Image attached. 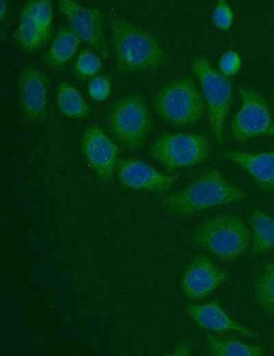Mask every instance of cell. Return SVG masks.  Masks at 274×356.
<instances>
[{"label": "cell", "mask_w": 274, "mask_h": 356, "mask_svg": "<svg viewBox=\"0 0 274 356\" xmlns=\"http://www.w3.org/2000/svg\"><path fill=\"white\" fill-rule=\"evenodd\" d=\"M209 151V142L203 134L169 132L155 138L149 152L153 160L173 171L204 162Z\"/></svg>", "instance_id": "obj_7"}, {"label": "cell", "mask_w": 274, "mask_h": 356, "mask_svg": "<svg viewBox=\"0 0 274 356\" xmlns=\"http://www.w3.org/2000/svg\"><path fill=\"white\" fill-rule=\"evenodd\" d=\"M106 125L116 142L128 149L136 150L149 135L152 121L144 101L132 95L112 103L106 115Z\"/></svg>", "instance_id": "obj_5"}, {"label": "cell", "mask_w": 274, "mask_h": 356, "mask_svg": "<svg viewBox=\"0 0 274 356\" xmlns=\"http://www.w3.org/2000/svg\"><path fill=\"white\" fill-rule=\"evenodd\" d=\"M57 105L66 117L81 119L90 113V107L80 92L71 84L61 82L57 89Z\"/></svg>", "instance_id": "obj_21"}, {"label": "cell", "mask_w": 274, "mask_h": 356, "mask_svg": "<svg viewBox=\"0 0 274 356\" xmlns=\"http://www.w3.org/2000/svg\"><path fill=\"white\" fill-rule=\"evenodd\" d=\"M80 145L88 165L103 183L112 180L118 163L119 148L97 125L88 126L84 131Z\"/></svg>", "instance_id": "obj_11"}, {"label": "cell", "mask_w": 274, "mask_h": 356, "mask_svg": "<svg viewBox=\"0 0 274 356\" xmlns=\"http://www.w3.org/2000/svg\"><path fill=\"white\" fill-rule=\"evenodd\" d=\"M74 68L81 76L89 77L99 71L101 68V61L95 52L85 49L78 54Z\"/></svg>", "instance_id": "obj_22"}, {"label": "cell", "mask_w": 274, "mask_h": 356, "mask_svg": "<svg viewBox=\"0 0 274 356\" xmlns=\"http://www.w3.org/2000/svg\"><path fill=\"white\" fill-rule=\"evenodd\" d=\"M116 173L126 188L157 192L169 190L179 176L162 174L145 162L131 158L119 160Z\"/></svg>", "instance_id": "obj_13"}, {"label": "cell", "mask_w": 274, "mask_h": 356, "mask_svg": "<svg viewBox=\"0 0 274 356\" xmlns=\"http://www.w3.org/2000/svg\"><path fill=\"white\" fill-rule=\"evenodd\" d=\"M191 66L202 88L211 129L217 142L222 144L223 126L232 102V84L205 57L192 58Z\"/></svg>", "instance_id": "obj_6"}, {"label": "cell", "mask_w": 274, "mask_h": 356, "mask_svg": "<svg viewBox=\"0 0 274 356\" xmlns=\"http://www.w3.org/2000/svg\"><path fill=\"white\" fill-rule=\"evenodd\" d=\"M8 10V3L5 0H1L0 1V18L3 20V17L5 16V13Z\"/></svg>", "instance_id": "obj_27"}, {"label": "cell", "mask_w": 274, "mask_h": 356, "mask_svg": "<svg viewBox=\"0 0 274 356\" xmlns=\"http://www.w3.org/2000/svg\"><path fill=\"white\" fill-rule=\"evenodd\" d=\"M58 5L79 38L102 57L108 58L110 53L101 12L71 0L59 1Z\"/></svg>", "instance_id": "obj_10"}, {"label": "cell", "mask_w": 274, "mask_h": 356, "mask_svg": "<svg viewBox=\"0 0 274 356\" xmlns=\"http://www.w3.org/2000/svg\"><path fill=\"white\" fill-rule=\"evenodd\" d=\"M206 342L210 355L213 356H262L266 354L265 348L262 345L248 344L234 338L211 333L206 334Z\"/></svg>", "instance_id": "obj_19"}, {"label": "cell", "mask_w": 274, "mask_h": 356, "mask_svg": "<svg viewBox=\"0 0 274 356\" xmlns=\"http://www.w3.org/2000/svg\"><path fill=\"white\" fill-rule=\"evenodd\" d=\"M185 309L190 318L204 329L216 333L234 331L248 338H258L257 334L232 320L215 301L189 304Z\"/></svg>", "instance_id": "obj_15"}, {"label": "cell", "mask_w": 274, "mask_h": 356, "mask_svg": "<svg viewBox=\"0 0 274 356\" xmlns=\"http://www.w3.org/2000/svg\"><path fill=\"white\" fill-rule=\"evenodd\" d=\"M224 155L244 168L260 190H274V147L260 153L227 151Z\"/></svg>", "instance_id": "obj_16"}, {"label": "cell", "mask_w": 274, "mask_h": 356, "mask_svg": "<svg viewBox=\"0 0 274 356\" xmlns=\"http://www.w3.org/2000/svg\"><path fill=\"white\" fill-rule=\"evenodd\" d=\"M249 222L253 233L251 254L261 255L274 250V218L260 210H253Z\"/></svg>", "instance_id": "obj_17"}, {"label": "cell", "mask_w": 274, "mask_h": 356, "mask_svg": "<svg viewBox=\"0 0 274 356\" xmlns=\"http://www.w3.org/2000/svg\"><path fill=\"white\" fill-rule=\"evenodd\" d=\"M190 353V345L183 343L177 346L171 353V355H188Z\"/></svg>", "instance_id": "obj_26"}, {"label": "cell", "mask_w": 274, "mask_h": 356, "mask_svg": "<svg viewBox=\"0 0 274 356\" xmlns=\"http://www.w3.org/2000/svg\"><path fill=\"white\" fill-rule=\"evenodd\" d=\"M110 25L116 64L121 72L153 71L164 64L165 53L151 34L116 15L110 17Z\"/></svg>", "instance_id": "obj_1"}, {"label": "cell", "mask_w": 274, "mask_h": 356, "mask_svg": "<svg viewBox=\"0 0 274 356\" xmlns=\"http://www.w3.org/2000/svg\"><path fill=\"white\" fill-rule=\"evenodd\" d=\"M227 278L226 272L205 256L195 257L184 270L181 279L183 294L190 300L202 299Z\"/></svg>", "instance_id": "obj_14"}, {"label": "cell", "mask_w": 274, "mask_h": 356, "mask_svg": "<svg viewBox=\"0 0 274 356\" xmlns=\"http://www.w3.org/2000/svg\"><path fill=\"white\" fill-rule=\"evenodd\" d=\"M153 106L162 118L175 125H190L203 116L202 95L188 77L175 79L161 88L154 97Z\"/></svg>", "instance_id": "obj_4"}, {"label": "cell", "mask_w": 274, "mask_h": 356, "mask_svg": "<svg viewBox=\"0 0 274 356\" xmlns=\"http://www.w3.org/2000/svg\"><path fill=\"white\" fill-rule=\"evenodd\" d=\"M241 66V59L236 51H228L220 59L219 68L225 76L235 75Z\"/></svg>", "instance_id": "obj_25"}, {"label": "cell", "mask_w": 274, "mask_h": 356, "mask_svg": "<svg viewBox=\"0 0 274 356\" xmlns=\"http://www.w3.org/2000/svg\"><path fill=\"white\" fill-rule=\"evenodd\" d=\"M246 195L219 171L209 170L186 189L165 196L161 202L171 215L187 218L207 208L238 201Z\"/></svg>", "instance_id": "obj_2"}, {"label": "cell", "mask_w": 274, "mask_h": 356, "mask_svg": "<svg viewBox=\"0 0 274 356\" xmlns=\"http://www.w3.org/2000/svg\"><path fill=\"white\" fill-rule=\"evenodd\" d=\"M192 241L195 246L228 262L247 250L250 236L247 225L238 216L224 214L206 220L195 232Z\"/></svg>", "instance_id": "obj_3"}, {"label": "cell", "mask_w": 274, "mask_h": 356, "mask_svg": "<svg viewBox=\"0 0 274 356\" xmlns=\"http://www.w3.org/2000/svg\"><path fill=\"white\" fill-rule=\"evenodd\" d=\"M88 92L90 98L96 101L106 100L111 92V83L105 76L92 78L88 85Z\"/></svg>", "instance_id": "obj_23"}, {"label": "cell", "mask_w": 274, "mask_h": 356, "mask_svg": "<svg viewBox=\"0 0 274 356\" xmlns=\"http://www.w3.org/2000/svg\"><path fill=\"white\" fill-rule=\"evenodd\" d=\"M80 39L71 27H63L57 32L45 54V60L51 67H60L75 54Z\"/></svg>", "instance_id": "obj_18"}, {"label": "cell", "mask_w": 274, "mask_h": 356, "mask_svg": "<svg viewBox=\"0 0 274 356\" xmlns=\"http://www.w3.org/2000/svg\"><path fill=\"white\" fill-rule=\"evenodd\" d=\"M233 14L231 8L225 1H219L213 14L212 21L218 28L226 30L232 23Z\"/></svg>", "instance_id": "obj_24"}, {"label": "cell", "mask_w": 274, "mask_h": 356, "mask_svg": "<svg viewBox=\"0 0 274 356\" xmlns=\"http://www.w3.org/2000/svg\"><path fill=\"white\" fill-rule=\"evenodd\" d=\"M241 105L231 125L232 137L245 142L256 136H274V122L264 97L256 90L239 89Z\"/></svg>", "instance_id": "obj_8"}, {"label": "cell", "mask_w": 274, "mask_h": 356, "mask_svg": "<svg viewBox=\"0 0 274 356\" xmlns=\"http://www.w3.org/2000/svg\"><path fill=\"white\" fill-rule=\"evenodd\" d=\"M273 107H274V103H273Z\"/></svg>", "instance_id": "obj_29"}, {"label": "cell", "mask_w": 274, "mask_h": 356, "mask_svg": "<svg viewBox=\"0 0 274 356\" xmlns=\"http://www.w3.org/2000/svg\"><path fill=\"white\" fill-rule=\"evenodd\" d=\"M47 78L38 68L27 66L18 73L17 90L21 113L32 123H39L47 116Z\"/></svg>", "instance_id": "obj_12"}, {"label": "cell", "mask_w": 274, "mask_h": 356, "mask_svg": "<svg viewBox=\"0 0 274 356\" xmlns=\"http://www.w3.org/2000/svg\"><path fill=\"white\" fill-rule=\"evenodd\" d=\"M253 296L263 313L274 318V259L265 263L256 277Z\"/></svg>", "instance_id": "obj_20"}, {"label": "cell", "mask_w": 274, "mask_h": 356, "mask_svg": "<svg viewBox=\"0 0 274 356\" xmlns=\"http://www.w3.org/2000/svg\"><path fill=\"white\" fill-rule=\"evenodd\" d=\"M53 8L49 1L31 0L23 5L14 38L26 53H34L48 42L51 34Z\"/></svg>", "instance_id": "obj_9"}, {"label": "cell", "mask_w": 274, "mask_h": 356, "mask_svg": "<svg viewBox=\"0 0 274 356\" xmlns=\"http://www.w3.org/2000/svg\"><path fill=\"white\" fill-rule=\"evenodd\" d=\"M273 338H274V331H273Z\"/></svg>", "instance_id": "obj_28"}]
</instances>
